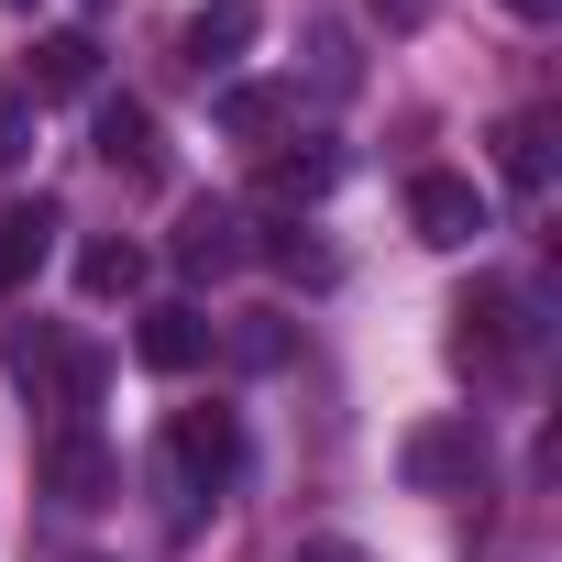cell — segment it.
Masks as SVG:
<instances>
[{"label": "cell", "instance_id": "30bf717a", "mask_svg": "<svg viewBox=\"0 0 562 562\" xmlns=\"http://www.w3.org/2000/svg\"><path fill=\"white\" fill-rule=\"evenodd\" d=\"M210 342H221V331H210L188 299H166V310H144V321H133V353H144L155 375H188V364H210Z\"/></svg>", "mask_w": 562, "mask_h": 562}, {"label": "cell", "instance_id": "4fadbf2b", "mask_svg": "<svg viewBox=\"0 0 562 562\" xmlns=\"http://www.w3.org/2000/svg\"><path fill=\"white\" fill-rule=\"evenodd\" d=\"M288 122H299V89H276V78H232V89H221V133L254 144V155L288 133Z\"/></svg>", "mask_w": 562, "mask_h": 562}, {"label": "cell", "instance_id": "e0dca14e", "mask_svg": "<svg viewBox=\"0 0 562 562\" xmlns=\"http://www.w3.org/2000/svg\"><path fill=\"white\" fill-rule=\"evenodd\" d=\"M232 364H254V375H276V364H288V321H276V310H254V321L232 331Z\"/></svg>", "mask_w": 562, "mask_h": 562}, {"label": "cell", "instance_id": "6da1fadb", "mask_svg": "<svg viewBox=\"0 0 562 562\" xmlns=\"http://www.w3.org/2000/svg\"><path fill=\"white\" fill-rule=\"evenodd\" d=\"M529 342H540V299H529V288L474 276V288L452 299V364H463V375H507Z\"/></svg>", "mask_w": 562, "mask_h": 562}, {"label": "cell", "instance_id": "52a82bcc", "mask_svg": "<svg viewBox=\"0 0 562 562\" xmlns=\"http://www.w3.org/2000/svg\"><path fill=\"white\" fill-rule=\"evenodd\" d=\"M89 89H100V34H89V23L34 34V56H23V100L45 111V100H89Z\"/></svg>", "mask_w": 562, "mask_h": 562}, {"label": "cell", "instance_id": "7a4b0ae2", "mask_svg": "<svg viewBox=\"0 0 562 562\" xmlns=\"http://www.w3.org/2000/svg\"><path fill=\"white\" fill-rule=\"evenodd\" d=\"M232 463H243V419L232 408H177L166 419V485H177V507H199L210 485H232Z\"/></svg>", "mask_w": 562, "mask_h": 562}, {"label": "cell", "instance_id": "5b68a950", "mask_svg": "<svg viewBox=\"0 0 562 562\" xmlns=\"http://www.w3.org/2000/svg\"><path fill=\"white\" fill-rule=\"evenodd\" d=\"M45 496H56V507H111V496H122V463H111V441H100L89 419H67V430L45 441Z\"/></svg>", "mask_w": 562, "mask_h": 562}, {"label": "cell", "instance_id": "9c48e42d", "mask_svg": "<svg viewBox=\"0 0 562 562\" xmlns=\"http://www.w3.org/2000/svg\"><path fill=\"white\" fill-rule=\"evenodd\" d=\"M89 144H100V166H111V177H166V133H155V111H144V100H100Z\"/></svg>", "mask_w": 562, "mask_h": 562}, {"label": "cell", "instance_id": "3957f363", "mask_svg": "<svg viewBox=\"0 0 562 562\" xmlns=\"http://www.w3.org/2000/svg\"><path fill=\"white\" fill-rule=\"evenodd\" d=\"M397 474L419 485V496H474L485 485V419L463 408V419H419L408 441H397Z\"/></svg>", "mask_w": 562, "mask_h": 562}, {"label": "cell", "instance_id": "9a60e30c", "mask_svg": "<svg viewBox=\"0 0 562 562\" xmlns=\"http://www.w3.org/2000/svg\"><path fill=\"white\" fill-rule=\"evenodd\" d=\"M78 288H89V299H133V288H144V243H89V254H78Z\"/></svg>", "mask_w": 562, "mask_h": 562}, {"label": "cell", "instance_id": "5bb4252c", "mask_svg": "<svg viewBox=\"0 0 562 562\" xmlns=\"http://www.w3.org/2000/svg\"><path fill=\"white\" fill-rule=\"evenodd\" d=\"M496 166H507V188H551V111H507L496 133Z\"/></svg>", "mask_w": 562, "mask_h": 562}, {"label": "cell", "instance_id": "8fae6325", "mask_svg": "<svg viewBox=\"0 0 562 562\" xmlns=\"http://www.w3.org/2000/svg\"><path fill=\"white\" fill-rule=\"evenodd\" d=\"M45 254H56V210L45 199H12V210H0V299H23L45 276Z\"/></svg>", "mask_w": 562, "mask_h": 562}, {"label": "cell", "instance_id": "7c38bea8", "mask_svg": "<svg viewBox=\"0 0 562 562\" xmlns=\"http://www.w3.org/2000/svg\"><path fill=\"white\" fill-rule=\"evenodd\" d=\"M331 177H342L331 144H265V199H276V210H321Z\"/></svg>", "mask_w": 562, "mask_h": 562}, {"label": "cell", "instance_id": "ffe728a7", "mask_svg": "<svg viewBox=\"0 0 562 562\" xmlns=\"http://www.w3.org/2000/svg\"><path fill=\"white\" fill-rule=\"evenodd\" d=\"M375 23H386V34H408V23H430V0H375Z\"/></svg>", "mask_w": 562, "mask_h": 562}, {"label": "cell", "instance_id": "8992f818", "mask_svg": "<svg viewBox=\"0 0 562 562\" xmlns=\"http://www.w3.org/2000/svg\"><path fill=\"white\" fill-rule=\"evenodd\" d=\"M177 265L199 276V288L232 276V265H254V221H243L232 199H188V210H177Z\"/></svg>", "mask_w": 562, "mask_h": 562}, {"label": "cell", "instance_id": "7402d4cb", "mask_svg": "<svg viewBox=\"0 0 562 562\" xmlns=\"http://www.w3.org/2000/svg\"><path fill=\"white\" fill-rule=\"evenodd\" d=\"M12 12H34V0H12Z\"/></svg>", "mask_w": 562, "mask_h": 562}, {"label": "cell", "instance_id": "d6986e66", "mask_svg": "<svg viewBox=\"0 0 562 562\" xmlns=\"http://www.w3.org/2000/svg\"><path fill=\"white\" fill-rule=\"evenodd\" d=\"M288 562H364V540H331V529H321V540H299Z\"/></svg>", "mask_w": 562, "mask_h": 562}, {"label": "cell", "instance_id": "ac0fdd59", "mask_svg": "<svg viewBox=\"0 0 562 562\" xmlns=\"http://www.w3.org/2000/svg\"><path fill=\"white\" fill-rule=\"evenodd\" d=\"M34 155V100H23V78H0V166H23Z\"/></svg>", "mask_w": 562, "mask_h": 562}, {"label": "cell", "instance_id": "277c9868", "mask_svg": "<svg viewBox=\"0 0 562 562\" xmlns=\"http://www.w3.org/2000/svg\"><path fill=\"white\" fill-rule=\"evenodd\" d=\"M408 232H419L430 254H474V243H485V188L452 177V166H419V177H408Z\"/></svg>", "mask_w": 562, "mask_h": 562}, {"label": "cell", "instance_id": "2e32d148", "mask_svg": "<svg viewBox=\"0 0 562 562\" xmlns=\"http://www.w3.org/2000/svg\"><path fill=\"white\" fill-rule=\"evenodd\" d=\"M254 254H265L276 276H310V288H331V254H321V243H299V232H254Z\"/></svg>", "mask_w": 562, "mask_h": 562}, {"label": "cell", "instance_id": "ba28073f", "mask_svg": "<svg viewBox=\"0 0 562 562\" xmlns=\"http://www.w3.org/2000/svg\"><path fill=\"white\" fill-rule=\"evenodd\" d=\"M243 45H254V0H210V12H188V34H177V67L199 89H221L243 67Z\"/></svg>", "mask_w": 562, "mask_h": 562}, {"label": "cell", "instance_id": "44dd1931", "mask_svg": "<svg viewBox=\"0 0 562 562\" xmlns=\"http://www.w3.org/2000/svg\"><path fill=\"white\" fill-rule=\"evenodd\" d=\"M507 12H529V23H551V12H562V0H507Z\"/></svg>", "mask_w": 562, "mask_h": 562}]
</instances>
